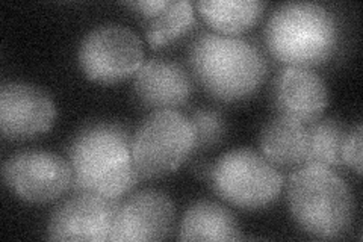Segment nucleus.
<instances>
[{"label":"nucleus","instance_id":"f257e3e1","mask_svg":"<svg viewBox=\"0 0 363 242\" xmlns=\"http://www.w3.org/2000/svg\"><path fill=\"white\" fill-rule=\"evenodd\" d=\"M73 188L120 200L141 180L132 159V135L116 121H94L79 131L67 148Z\"/></svg>","mask_w":363,"mask_h":242},{"label":"nucleus","instance_id":"f03ea898","mask_svg":"<svg viewBox=\"0 0 363 242\" xmlns=\"http://www.w3.org/2000/svg\"><path fill=\"white\" fill-rule=\"evenodd\" d=\"M188 60L199 84L223 101L256 93L268 68L264 53L253 43L215 31H203L191 41Z\"/></svg>","mask_w":363,"mask_h":242},{"label":"nucleus","instance_id":"7ed1b4c3","mask_svg":"<svg viewBox=\"0 0 363 242\" xmlns=\"http://www.w3.org/2000/svg\"><path fill=\"white\" fill-rule=\"evenodd\" d=\"M286 202L294 221L318 239L344 236L356 216L354 194L335 170L300 165L286 182Z\"/></svg>","mask_w":363,"mask_h":242},{"label":"nucleus","instance_id":"20e7f679","mask_svg":"<svg viewBox=\"0 0 363 242\" xmlns=\"http://www.w3.org/2000/svg\"><path fill=\"white\" fill-rule=\"evenodd\" d=\"M264 38L268 52L277 61L311 68L336 53L340 31L328 8L313 2H289L272 11Z\"/></svg>","mask_w":363,"mask_h":242},{"label":"nucleus","instance_id":"39448f33","mask_svg":"<svg viewBox=\"0 0 363 242\" xmlns=\"http://www.w3.org/2000/svg\"><path fill=\"white\" fill-rule=\"evenodd\" d=\"M196 136L186 115L177 111H153L132 136V159L141 179L174 172L194 153Z\"/></svg>","mask_w":363,"mask_h":242},{"label":"nucleus","instance_id":"423d86ee","mask_svg":"<svg viewBox=\"0 0 363 242\" xmlns=\"http://www.w3.org/2000/svg\"><path fill=\"white\" fill-rule=\"evenodd\" d=\"M209 180L221 199L247 211L269 206L285 185L277 167L252 148H235L220 156Z\"/></svg>","mask_w":363,"mask_h":242},{"label":"nucleus","instance_id":"0eeeda50","mask_svg":"<svg viewBox=\"0 0 363 242\" xmlns=\"http://www.w3.org/2000/svg\"><path fill=\"white\" fill-rule=\"evenodd\" d=\"M79 67L100 84H113L133 76L144 62L141 38L130 28L106 23L91 29L79 44Z\"/></svg>","mask_w":363,"mask_h":242},{"label":"nucleus","instance_id":"6e6552de","mask_svg":"<svg viewBox=\"0 0 363 242\" xmlns=\"http://www.w3.org/2000/svg\"><path fill=\"white\" fill-rule=\"evenodd\" d=\"M5 185L28 203H49L73 187L68 160L44 150H23L9 156L2 167Z\"/></svg>","mask_w":363,"mask_h":242},{"label":"nucleus","instance_id":"1a4fd4ad","mask_svg":"<svg viewBox=\"0 0 363 242\" xmlns=\"http://www.w3.org/2000/svg\"><path fill=\"white\" fill-rule=\"evenodd\" d=\"M120 200L79 191L53 211L48 224L52 241H111Z\"/></svg>","mask_w":363,"mask_h":242},{"label":"nucleus","instance_id":"9d476101","mask_svg":"<svg viewBox=\"0 0 363 242\" xmlns=\"http://www.w3.org/2000/svg\"><path fill=\"white\" fill-rule=\"evenodd\" d=\"M56 106L48 91L23 80L0 87V131L6 140H30L52 129Z\"/></svg>","mask_w":363,"mask_h":242},{"label":"nucleus","instance_id":"9b49d317","mask_svg":"<svg viewBox=\"0 0 363 242\" xmlns=\"http://www.w3.org/2000/svg\"><path fill=\"white\" fill-rule=\"evenodd\" d=\"M176 206L164 191L147 188L130 194L118 204L111 241H162L173 232Z\"/></svg>","mask_w":363,"mask_h":242},{"label":"nucleus","instance_id":"f8f14e48","mask_svg":"<svg viewBox=\"0 0 363 242\" xmlns=\"http://www.w3.org/2000/svg\"><path fill=\"white\" fill-rule=\"evenodd\" d=\"M272 105L279 115L309 124L318 120L328 105V87L308 67L286 65L272 84Z\"/></svg>","mask_w":363,"mask_h":242},{"label":"nucleus","instance_id":"ddd939ff","mask_svg":"<svg viewBox=\"0 0 363 242\" xmlns=\"http://www.w3.org/2000/svg\"><path fill=\"white\" fill-rule=\"evenodd\" d=\"M133 93L145 108L176 111L189 100L192 80L179 62L167 57H150L135 73Z\"/></svg>","mask_w":363,"mask_h":242},{"label":"nucleus","instance_id":"4468645a","mask_svg":"<svg viewBox=\"0 0 363 242\" xmlns=\"http://www.w3.org/2000/svg\"><path fill=\"white\" fill-rule=\"evenodd\" d=\"M259 144L272 165L300 167L309 152L308 124L277 114L262 128Z\"/></svg>","mask_w":363,"mask_h":242},{"label":"nucleus","instance_id":"2eb2a0df","mask_svg":"<svg viewBox=\"0 0 363 242\" xmlns=\"http://www.w3.org/2000/svg\"><path fill=\"white\" fill-rule=\"evenodd\" d=\"M180 241H240L241 227L235 215L212 200L192 203L179 226Z\"/></svg>","mask_w":363,"mask_h":242},{"label":"nucleus","instance_id":"dca6fc26","mask_svg":"<svg viewBox=\"0 0 363 242\" xmlns=\"http://www.w3.org/2000/svg\"><path fill=\"white\" fill-rule=\"evenodd\" d=\"M196 8L215 32L235 35L255 25L264 14L265 4L259 0H200Z\"/></svg>","mask_w":363,"mask_h":242},{"label":"nucleus","instance_id":"f3484780","mask_svg":"<svg viewBox=\"0 0 363 242\" xmlns=\"http://www.w3.org/2000/svg\"><path fill=\"white\" fill-rule=\"evenodd\" d=\"M309 152L303 165L325 168L342 167V147L347 138V126L336 119L315 120L308 124Z\"/></svg>","mask_w":363,"mask_h":242},{"label":"nucleus","instance_id":"a211bd4d","mask_svg":"<svg viewBox=\"0 0 363 242\" xmlns=\"http://www.w3.org/2000/svg\"><path fill=\"white\" fill-rule=\"evenodd\" d=\"M196 25L194 5L188 0L168 2L153 17L145 18V37L153 48H161L184 37Z\"/></svg>","mask_w":363,"mask_h":242},{"label":"nucleus","instance_id":"6ab92c4d","mask_svg":"<svg viewBox=\"0 0 363 242\" xmlns=\"http://www.w3.org/2000/svg\"><path fill=\"white\" fill-rule=\"evenodd\" d=\"M188 119L196 136L194 153L206 152L223 141L225 135V120L220 111L199 108Z\"/></svg>","mask_w":363,"mask_h":242},{"label":"nucleus","instance_id":"aec40b11","mask_svg":"<svg viewBox=\"0 0 363 242\" xmlns=\"http://www.w3.org/2000/svg\"><path fill=\"white\" fill-rule=\"evenodd\" d=\"M362 123H357L354 129L348 131L342 147V163L362 175Z\"/></svg>","mask_w":363,"mask_h":242},{"label":"nucleus","instance_id":"412c9836","mask_svg":"<svg viewBox=\"0 0 363 242\" xmlns=\"http://www.w3.org/2000/svg\"><path fill=\"white\" fill-rule=\"evenodd\" d=\"M126 5L135 9L136 13L141 14L145 20L159 13V11L167 5V0H141V2H128Z\"/></svg>","mask_w":363,"mask_h":242},{"label":"nucleus","instance_id":"4be33fe9","mask_svg":"<svg viewBox=\"0 0 363 242\" xmlns=\"http://www.w3.org/2000/svg\"><path fill=\"white\" fill-rule=\"evenodd\" d=\"M192 171H194V175L204 177V179H209L211 177V171H212V165L209 164H204V163H199L192 165Z\"/></svg>","mask_w":363,"mask_h":242}]
</instances>
